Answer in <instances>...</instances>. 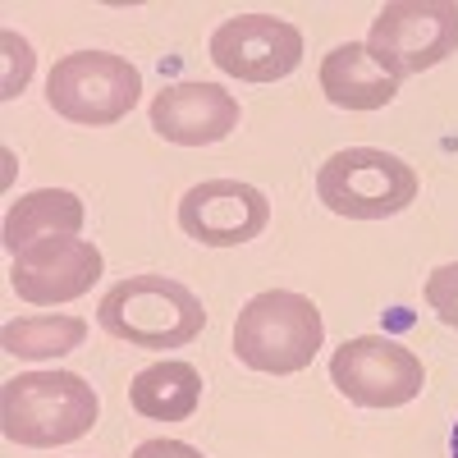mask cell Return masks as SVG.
Returning <instances> with one entry per match:
<instances>
[{
	"label": "cell",
	"mask_w": 458,
	"mask_h": 458,
	"mask_svg": "<svg viewBox=\"0 0 458 458\" xmlns=\"http://www.w3.org/2000/svg\"><path fill=\"white\" fill-rule=\"evenodd\" d=\"M97 321L106 335L133 344V349H183L193 344L207 326L202 298L170 280V276H129L120 284H110L97 302Z\"/></svg>",
	"instance_id": "2"
},
{
	"label": "cell",
	"mask_w": 458,
	"mask_h": 458,
	"mask_svg": "<svg viewBox=\"0 0 458 458\" xmlns=\"http://www.w3.org/2000/svg\"><path fill=\"white\" fill-rule=\"evenodd\" d=\"M302 60V32L276 14H239L211 32V64L243 83H276Z\"/></svg>",
	"instance_id": "8"
},
{
	"label": "cell",
	"mask_w": 458,
	"mask_h": 458,
	"mask_svg": "<svg viewBox=\"0 0 458 458\" xmlns=\"http://www.w3.org/2000/svg\"><path fill=\"white\" fill-rule=\"evenodd\" d=\"M142 97V73L110 51H73L60 55L47 79V106L69 124L106 129L120 124Z\"/></svg>",
	"instance_id": "5"
},
{
	"label": "cell",
	"mask_w": 458,
	"mask_h": 458,
	"mask_svg": "<svg viewBox=\"0 0 458 458\" xmlns=\"http://www.w3.org/2000/svg\"><path fill=\"white\" fill-rule=\"evenodd\" d=\"M321 344H326L321 308L293 289H266L248 298L234 321V358L266 376L308 371Z\"/></svg>",
	"instance_id": "3"
},
{
	"label": "cell",
	"mask_w": 458,
	"mask_h": 458,
	"mask_svg": "<svg viewBox=\"0 0 458 458\" xmlns=\"http://www.w3.org/2000/svg\"><path fill=\"white\" fill-rule=\"evenodd\" d=\"M106 271V257L88 239H42L14 257L10 289L32 308H55V302L83 298Z\"/></svg>",
	"instance_id": "10"
},
{
	"label": "cell",
	"mask_w": 458,
	"mask_h": 458,
	"mask_svg": "<svg viewBox=\"0 0 458 458\" xmlns=\"http://www.w3.org/2000/svg\"><path fill=\"white\" fill-rule=\"evenodd\" d=\"M83 202L69 188H37L23 193L10 211H5V248L19 257L23 248L42 243V239H79L83 229Z\"/></svg>",
	"instance_id": "13"
},
{
	"label": "cell",
	"mask_w": 458,
	"mask_h": 458,
	"mask_svg": "<svg viewBox=\"0 0 458 458\" xmlns=\"http://www.w3.org/2000/svg\"><path fill=\"white\" fill-rule=\"evenodd\" d=\"M367 51L399 83L436 69L458 51V0H394L371 19Z\"/></svg>",
	"instance_id": "6"
},
{
	"label": "cell",
	"mask_w": 458,
	"mask_h": 458,
	"mask_svg": "<svg viewBox=\"0 0 458 458\" xmlns=\"http://www.w3.org/2000/svg\"><path fill=\"white\" fill-rule=\"evenodd\" d=\"M449 458H458V422H454V436H449Z\"/></svg>",
	"instance_id": "19"
},
{
	"label": "cell",
	"mask_w": 458,
	"mask_h": 458,
	"mask_svg": "<svg viewBox=\"0 0 458 458\" xmlns=\"http://www.w3.org/2000/svg\"><path fill=\"white\" fill-rule=\"evenodd\" d=\"M133 458H207L202 449H193V445H183V440H142L138 449H133Z\"/></svg>",
	"instance_id": "18"
},
{
	"label": "cell",
	"mask_w": 458,
	"mask_h": 458,
	"mask_svg": "<svg viewBox=\"0 0 458 458\" xmlns=\"http://www.w3.org/2000/svg\"><path fill=\"white\" fill-rule=\"evenodd\" d=\"M417 170L380 147H344L317 170V198L349 220H390L417 202Z\"/></svg>",
	"instance_id": "4"
},
{
	"label": "cell",
	"mask_w": 458,
	"mask_h": 458,
	"mask_svg": "<svg viewBox=\"0 0 458 458\" xmlns=\"http://www.w3.org/2000/svg\"><path fill=\"white\" fill-rule=\"evenodd\" d=\"M88 339V321L83 317H69V312H47V317H23L10 321L0 344H5L10 358H28V362H42V358H64L73 349H83Z\"/></svg>",
	"instance_id": "15"
},
{
	"label": "cell",
	"mask_w": 458,
	"mask_h": 458,
	"mask_svg": "<svg viewBox=\"0 0 458 458\" xmlns=\"http://www.w3.org/2000/svg\"><path fill=\"white\" fill-rule=\"evenodd\" d=\"M0 47H5V83H0V97H19L23 88H28V79H32V47L23 42L19 32H0Z\"/></svg>",
	"instance_id": "17"
},
{
	"label": "cell",
	"mask_w": 458,
	"mask_h": 458,
	"mask_svg": "<svg viewBox=\"0 0 458 458\" xmlns=\"http://www.w3.org/2000/svg\"><path fill=\"white\" fill-rule=\"evenodd\" d=\"M101 417V399L79 371H23L0 390V431L23 449L83 440Z\"/></svg>",
	"instance_id": "1"
},
{
	"label": "cell",
	"mask_w": 458,
	"mask_h": 458,
	"mask_svg": "<svg viewBox=\"0 0 458 458\" xmlns=\"http://www.w3.org/2000/svg\"><path fill=\"white\" fill-rule=\"evenodd\" d=\"M129 403L147 417V422H188L202 403V371L193 362H151L133 376Z\"/></svg>",
	"instance_id": "14"
},
{
	"label": "cell",
	"mask_w": 458,
	"mask_h": 458,
	"mask_svg": "<svg viewBox=\"0 0 458 458\" xmlns=\"http://www.w3.org/2000/svg\"><path fill=\"white\" fill-rule=\"evenodd\" d=\"M151 129L174 147H211L239 129V97L220 83H174L151 101Z\"/></svg>",
	"instance_id": "11"
},
{
	"label": "cell",
	"mask_w": 458,
	"mask_h": 458,
	"mask_svg": "<svg viewBox=\"0 0 458 458\" xmlns=\"http://www.w3.org/2000/svg\"><path fill=\"white\" fill-rule=\"evenodd\" d=\"M427 308H431L449 330H458V261L436 266V271L427 276Z\"/></svg>",
	"instance_id": "16"
},
{
	"label": "cell",
	"mask_w": 458,
	"mask_h": 458,
	"mask_svg": "<svg viewBox=\"0 0 458 458\" xmlns=\"http://www.w3.org/2000/svg\"><path fill=\"white\" fill-rule=\"evenodd\" d=\"M321 92L339 110H380L399 97V79L376 64L367 42H344L321 60Z\"/></svg>",
	"instance_id": "12"
},
{
	"label": "cell",
	"mask_w": 458,
	"mask_h": 458,
	"mask_svg": "<svg viewBox=\"0 0 458 458\" xmlns=\"http://www.w3.org/2000/svg\"><path fill=\"white\" fill-rule=\"evenodd\" d=\"M335 390L358 408H403L422 394L427 367L412 349L386 335H358L344 339L330 358Z\"/></svg>",
	"instance_id": "7"
},
{
	"label": "cell",
	"mask_w": 458,
	"mask_h": 458,
	"mask_svg": "<svg viewBox=\"0 0 458 458\" xmlns=\"http://www.w3.org/2000/svg\"><path fill=\"white\" fill-rule=\"evenodd\" d=\"M271 225V202L243 179H202L179 198V229L207 248L252 243Z\"/></svg>",
	"instance_id": "9"
}]
</instances>
